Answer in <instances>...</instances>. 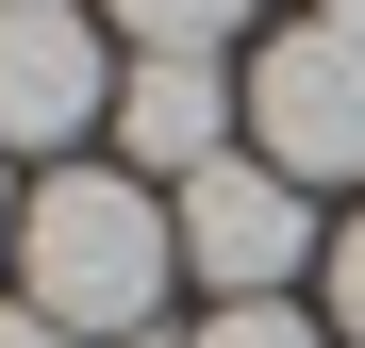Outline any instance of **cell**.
<instances>
[{
  "instance_id": "6da1fadb",
  "label": "cell",
  "mask_w": 365,
  "mask_h": 348,
  "mask_svg": "<svg viewBox=\"0 0 365 348\" xmlns=\"http://www.w3.org/2000/svg\"><path fill=\"white\" fill-rule=\"evenodd\" d=\"M182 282V216L133 183V166H50L17 199V299L67 315L83 348L100 332H150V299Z\"/></svg>"
},
{
  "instance_id": "7a4b0ae2",
  "label": "cell",
  "mask_w": 365,
  "mask_h": 348,
  "mask_svg": "<svg viewBox=\"0 0 365 348\" xmlns=\"http://www.w3.org/2000/svg\"><path fill=\"white\" fill-rule=\"evenodd\" d=\"M250 149L282 166L299 199H316V183H365V33L299 17V33L250 50Z\"/></svg>"
},
{
  "instance_id": "3957f363",
  "label": "cell",
  "mask_w": 365,
  "mask_h": 348,
  "mask_svg": "<svg viewBox=\"0 0 365 348\" xmlns=\"http://www.w3.org/2000/svg\"><path fill=\"white\" fill-rule=\"evenodd\" d=\"M166 216H182V265H200L216 299H282V282L316 265V199H299V183H282L266 149H232V166H200V183H182Z\"/></svg>"
},
{
  "instance_id": "277c9868",
  "label": "cell",
  "mask_w": 365,
  "mask_h": 348,
  "mask_svg": "<svg viewBox=\"0 0 365 348\" xmlns=\"http://www.w3.org/2000/svg\"><path fill=\"white\" fill-rule=\"evenodd\" d=\"M83 116H116L100 17L83 0H0V149H67Z\"/></svg>"
},
{
  "instance_id": "5b68a950",
  "label": "cell",
  "mask_w": 365,
  "mask_h": 348,
  "mask_svg": "<svg viewBox=\"0 0 365 348\" xmlns=\"http://www.w3.org/2000/svg\"><path fill=\"white\" fill-rule=\"evenodd\" d=\"M232 116H250V83H232L216 50H133V67H116V133H133V166H150V183L232 166Z\"/></svg>"
},
{
  "instance_id": "8992f818",
  "label": "cell",
  "mask_w": 365,
  "mask_h": 348,
  "mask_svg": "<svg viewBox=\"0 0 365 348\" xmlns=\"http://www.w3.org/2000/svg\"><path fill=\"white\" fill-rule=\"evenodd\" d=\"M100 17L133 33V50H232V33H250V0H100Z\"/></svg>"
},
{
  "instance_id": "52a82bcc",
  "label": "cell",
  "mask_w": 365,
  "mask_h": 348,
  "mask_svg": "<svg viewBox=\"0 0 365 348\" xmlns=\"http://www.w3.org/2000/svg\"><path fill=\"white\" fill-rule=\"evenodd\" d=\"M182 348H332V332L299 315V299H216V315L182 332Z\"/></svg>"
},
{
  "instance_id": "ba28073f",
  "label": "cell",
  "mask_w": 365,
  "mask_h": 348,
  "mask_svg": "<svg viewBox=\"0 0 365 348\" xmlns=\"http://www.w3.org/2000/svg\"><path fill=\"white\" fill-rule=\"evenodd\" d=\"M332 332H349V348H365V216H349V232H332Z\"/></svg>"
},
{
  "instance_id": "9c48e42d",
  "label": "cell",
  "mask_w": 365,
  "mask_h": 348,
  "mask_svg": "<svg viewBox=\"0 0 365 348\" xmlns=\"http://www.w3.org/2000/svg\"><path fill=\"white\" fill-rule=\"evenodd\" d=\"M0 348H83V332H67V315H34V299H17V315H0Z\"/></svg>"
},
{
  "instance_id": "30bf717a",
  "label": "cell",
  "mask_w": 365,
  "mask_h": 348,
  "mask_svg": "<svg viewBox=\"0 0 365 348\" xmlns=\"http://www.w3.org/2000/svg\"><path fill=\"white\" fill-rule=\"evenodd\" d=\"M0 265H17V183H0Z\"/></svg>"
},
{
  "instance_id": "8fae6325",
  "label": "cell",
  "mask_w": 365,
  "mask_h": 348,
  "mask_svg": "<svg viewBox=\"0 0 365 348\" xmlns=\"http://www.w3.org/2000/svg\"><path fill=\"white\" fill-rule=\"evenodd\" d=\"M316 17H332V33H365V0H316Z\"/></svg>"
}]
</instances>
